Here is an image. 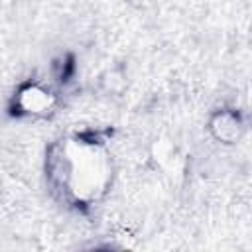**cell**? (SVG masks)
Returning <instances> with one entry per match:
<instances>
[{
	"mask_svg": "<svg viewBox=\"0 0 252 252\" xmlns=\"http://www.w3.org/2000/svg\"><path fill=\"white\" fill-rule=\"evenodd\" d=\"M49 171L59 187L77 203L98 201L112 179V159L104 146L67 138L55 146L49 158Z\"/></svg>",
	"mask_w": 252,
	"mask_h": 252,
	"instance_id": "6da1fadb",
	"label": "cell"
},
{
	"mask_svg": "<svg viewBox=\"0 0 252 252\" xmlns=\"http://www.w3.org/2000/svg\"><path fill=\"white\" fill-rule=\"evenodd\" d=\"M20 104L26 112H43L51 106V94L39 87H28L20 94Z\"/></svg>",
	"mask_w": 252,
	"mask_h": 252,
	"instance_id": "7a4b0ae2",
	"label": "cell"
},
{
	"mask_svg": "<svg viewBox=\"0 0 252 252\" xmlns=\"http://www.w3.org/2000/svg\"><path fill=\"white\" fill-rule=\"evenodd\" d=\"M215 136L219 140H224V142H232L234 138H238V132H240V122L238 118L232 114V112H220L215 116L213 124H211Z\"/></svg>",
	"mask_w": 252,
	"mask_h": 252,
	"instance_id": "3957f363",
	"label": "cell"
}]
</instances>
